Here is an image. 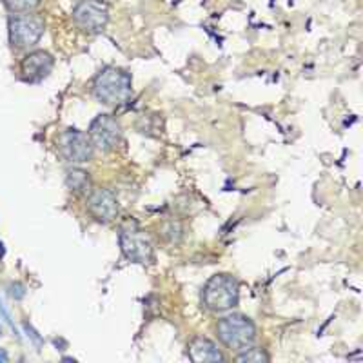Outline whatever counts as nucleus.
Wrapping results in <instances>:
<instances>
[{
    "instance_id": "39448f33",
    "label": "nucleus",
    "mask_w": 363,
    "mask_h": 363,
    "mask_svg": "<svg viewBox=\"0 0 363 363\" xmlns=\"http://www.w3.org/2000/svg\"><path fill=\"white\" fill-rule=\"evenodd\" d=\"M44 21L37 15H15L9 18V42L18 50H29L40 42Z\"/></svg>"
},
{
    "instance_id": "dca6fc26",
    "label": "nucleus",
    "mask_w": 363,
    "mask_h": 363,
    "mask_svg": "<svg viewBox=\"0 0 363 363\" xmlns=\"http://www.w3.org/2000/svg\"><path fill=\"white\" fill-rule=\"evenodd\" d=\"M4 255H6L4 244H2V242H0V260H2V258H4Z\"/></svg>"
},
{
    "instance_id": "423d86ee",
    "label": "nucleus",
    "mask_w": 363,
    "mask_h": 363,
    "mask_svg": "<svg viewBox=\"0 0 363 363\" xmlns=\"http://www.w3.org/2000/svg\"><path fill=\"white\" fill-rule=\"evenodd\" d=\"M73 21L87 33H100L109 22V9L102 0H80L73 9Z\"/></svg>"
},
{
    "instance_id": "f03ea898",
    "label": "nucleus",
    "mask_w": 363,
    "mask_h": 363,
    "mask_svg": "<svg viewBox=\"0 0 363 363\" xmlns=\"http://www.w3.org/2000/svg\"><path fill=\"white\" fill-rule=\"evenodd\" d=\"M240 301V284L231 274H215L202 291V303L211 313H229Z\"/></svg>"
},
{
    "instance_id": "0eeeda50",
    "label": "nucleus",
    "mask_w": 363,
    "mask_h": 363,
    "mask_svg": "<svg viewBox=\"0 0 363 363\" xmlns=\"http://www.w3.org/2000/svg\"><path fill=\"white\" fill-rule=\"evenodd\" d=\"M87 135H89L93 147L102 153H109L118 147L120 140H122V128H120L118 120L113 118L111 115H99L91 122Z\"/></svg>"
},
{
    "instance_id": "f257e3e1",
    "label": "nucleus",
    "mask_w": 363,
    "mask_h": 363,
    "mask_svg": "<svg viewBox=\"0 0 363 363\" xmlns=\"http://www.w3.org/2000/svg\"><path fill=\"white\" fill-rule=\"evenodd\" d=\"M93 96L108 108L124 106L133 96L131 74L120 67H104L93 80Z\"/></svg>"
},
{
    "instance_id": "9b49d317",
    "label": "nucleus",
    "mask_w": 363,
    "mask_h": 363,
    "mask_svg": "<svg viewBox=\"0 0 363 363\" xmlns=\"http://www.w3.org/2000/svg\"><path fill=\"white\" fill-rule=\"evenodd\" d=\"M187 354L196 363L223 362L225 359L223 352L220 351V347L213 340L206 338V336H194L189 345H187Z\"/></svg>"
},
{
    "instance_id": "f8f14e48",
    "label": "nucleus",
    "mask_w": 363,
    "mask_h": 363,
    "mask_svg": "<svg viewBox=\"0 0 363 363\" xmlns=\"http://www.w3.org/2000/svg\"><path fill=\"white\" fill-rule=\"evenodd\" d=\"M66 186L69 187L73 193H89L91 191L89 173L80 169V167H73V169L67 171L66 174Z\"/></svg>"
},
{
    "instance_id": "ddd939ff",
    "label": "nucleus",
    "mask_w": 363,
    "mask_h": 363,
    "mask_svg": "<svg viewBox=\"0 0 363 363\" xmlns=\"http://www.w3.org/2000/svg\"><path fill=\"white\" fill-rule=\"evenodd\" d=\"M236 359L238 362H252V363H267L271 362V356L262 349V347L249 345L244 351L236 352Z\"/></svg>"
},
{
    "instance_id": "6e6552de",
    "label": "nucleus",
    "mask_w": 363,
    "mask_h": 363,
    "mask_svg": "<svg viewBox=\"0 0 363 363\" xmlns=\"http://www.w3.org/2000/svg\"><path fill=\"white\" fill-rule=\"evenodd\" d=\"M60 153L69 164H86L93 158L95 147L91 144V138L87 133L79 129H66L58 140Z\"/></svg>"
},
{
    "instance_id": "7ed1b4c3",
    "label": "nucleus",
    "mask_w": 363,
    "mask_h": 363,
    "mask_svg": "<svg viewBox=\"0 0 363 363\" xmlns=\"http://www.w3.org/2000/svg\"><path fill=\"white\" fill-rule=\"evenodd\" d=\"M216 336L220 342L233 351H244L256 342V325L245 314L233 313L220 318L216 323Z\"/></svg>"
},
{
    "instance_id": "1a4fd4ad",
    "label": "nucleus",
    "mask_w": 363,
    "mask_h": 363,
    "mask_svg": "<svg viewBox=\"0 0 363 363\" xmlns=\"http://www.w3.org/2000/svg\"><path fill=\"white\" fill-rule=\"evenodd\" d=\"M87 211L100 223H111L118 216V200L111 189H91L87 194Z\"/></svg>"
},
{
    "instance_id": "f3484780",
    "label": "nucleus",
    "mask_w": 363,
    "mask_h": 363,
    "mask_svg": "<svg viewBox=\"0 0 363 363\" xmlns=\"http://www.w3.org/2000/svg\"><path fill=\"white\" fill-rule=\"evenodd\" d=\"M0 335H2V327H0Z\"/></svg>"
},
{
    "instance_id": "9d476101",
    "label": "nucleus",
    "mask_w": 363,
    "mask_h": 363,
    "mask_svg": "<svg viewBox=\"0 0 363 363\" xmlns=\"http://www.w3.org/2000/svg\"><path fill=\"white\" fill-rule=\"evenodd\" d=\"M53 57L45 51H33V53L26 55L21 62L22 80L29 84H37L48 79L53 71Z\"/></svg>"
},
{
    "instance_id": "4468645a",
    "label": "nucleus",
    "mask_w": 363,
    "mask_h": 363,
    "mask_svg": "<svg viewBox=\"0 0 363 363\" xmlns=\"http://www.w3.org/2000/svg\"><path fill=\"white\" fill-rule=\"evenodd\" d=\"M2 2L13 13H29L40 4V0H2Z\"/></svg>"
},
{
    "instance_id": "20e7f679",
    "label": "nucleus",
    "mask_w": 363,
    "mask_h": 363,
    "mask_svg": "<svg viewBox=\"0 0 363 363\" xmlns=\"http://www.w3.org/2000/svg\"><path fill=\"white\" fill-rule=\"evenodd\" d=\"M120 247L129 262L151 264L153 262V244L136 222H128L120 229Z\"/></svg>"
},
{
    "instance_id": "2eb2a0df",
    "label": "nucleus",
    "mask_w": 363,
    "mask_h": 363,
    "mask_svg": "<svg viewBox=\"0 0 363 363\" xmlns=\"http://www.w3.org/2000/svg\"><path fill=\"white\" fill-rule=\"evenodd\" d=\"M9 359V356H8V352L4 351V349H0V362L4 363V362H8Z\"/></svg>"
}]
</instances>
